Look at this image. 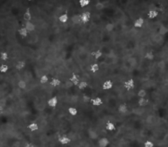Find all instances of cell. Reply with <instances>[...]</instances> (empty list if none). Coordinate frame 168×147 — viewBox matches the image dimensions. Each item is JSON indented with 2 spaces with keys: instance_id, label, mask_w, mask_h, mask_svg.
Wrapping results in <instances>:
<instances>
[{
  "instance_id": "1",
  "label": "cell",
  "mask_w": 168,
  "mask_h": 147,
  "mask_svg": "<svg viewBox=\"0 0 168 147\" xmlns=\"http://www.w3.org/2000/svg\"><path fill=\"white\" fill-rule=\"evenodd\" d=\"M124 89L128 91H130L135 88V81L133 79H128L127 81H124Z\"/></svg>"
},
{
  "instance_id": "2",
  "label": "cell",
  "mask_w": 168,
  "mask_h": 147,
  "mask_svg": "<svg viewBox=\"0 0 168 147\" xmlns=\"http://www.w3.org/2000/svg\"><path fill=\"white\" fill-rule=\"evenodd\" d=\"M91 20V13L88 11H86L81 14V21L82 24H88Z\"/></svg>"
},
{
  "instance_id": "3",
  "label": "cell",
  "mask_w": 168,
  "mask_h": 147,
  "mask_svg": "<svg viewBox=\"0 0 168 147\" xmlns=\"http://www.w3.org/2000/svg\"><path fill=\"white\" fill-rule=\"evenodd\" d=\"M58 142L62 145H67L71 143V139L67 136H60L58 137Z\"/></svg>"
},
{
  "instance_id": "4",
  "label": "cell",
  "mask_w": 168,
  "mask_h": 147,
  "mask_svg": "<svg viewBox=\"0 0 168 147\" xmlns=\"http://www.w3.org/2000/svg\"><path fill=\"white\" fill-rule=\"evenodd\" d=\"M69 81H71V83L73 84L74 86H77L80 83V78L75 73H72L71 74V77L69 78Z\"/></svg>"
},
{
  "instance_id": "5",
  "label": "cell",
  "mask_w": 168,
  "mask_h": 147,
  "mask_svg": "<svg viewBox=\"0 0 168 147\" xmlns=\"http://www.w3.org/2000/svg\"><path fill=\"white\" fill-rule=\"evenodd\" d=\"M59 104V100L56 97H51L50 99H49L47 100V105L49 106V108H56V106L58 105Z\"/></svg>"
},
{
  "instance_id": "6",
  "label": "cell",
  "mask_w": 168,
  "mask_h": 147,
  "mask_svg": "<svg viewBox=\"0 0 168 147\" xmlns=\"http://www.w3.org/2000/svg\"><path fill=\"white\" fill-rule=\"evenodd\" d=\"M144 19L143 17L137 18V19L134 21V22H133V26L137 28V29L142 28L143 26H144Z\"/></svg>"
},
{
  "instance_id": "7",
  "label": "cell",
  "mask_w": 168,
  "mask_h": 147,
  "mask_svg": "<svg viewBox=\"0 0 168 147\" xmlns=\"http://www.w3.org/2000/svg\"><path fill=\"white\" fill-rule=\"evenodd\" d=\"M113 88V82L110 79H107L104 81V83L102 84V89L104 90H110Z\"/></svg>"
},
{
  "instance_id": "8",
  "label": "cell",
  "mask_w": 168,
  "mask_h": 147,
  "mask_svg": "<svg viewBox=\"0 0 168 147\" xmlns=\"http://www.w3.org/2000/svg\"><path fill=\"white\" fill-rule=\"evenodd\" d=\"M109 144H110V141L106 137H101L97 141V145L99 147H107Z\"/></svg>"
},
{
  "instance_id": "9",
  "label": "cell",
  "mask_w": 168,
  "mask_h": 147,
  "mask_svg": "<svg viewBox=\"0 0 168 147\" xmlns=\"http://www.w3.org/2000/svg\"><path fill=\"white\" fill-rule=\"evenodd\" d=\"M118 113H119L120 114H126L129 111V108L127 104H121L118 106Z\"/></svg>"
},
{
  "instance_id": "10",
  "label": "cell",
  "mask_w": 168,
  "mask_h": 147,
  "mask_svg": "<svg viewBox=\"0 0 168 147\" xmlns=\"http://www.w3.org/2000/svg\"><path fill=\"white\" fill-rule=\"evenodd\" d=\"M24 26L27 30L28 32H33L36 30V26L32 21H26V22H25Z\"/></svg>"
},
{
  "instance_id": "11",
  "label": "cell",
  "mask_w": 168,
  "mask_h": 147,
  "mask_svg": "<svg viewBox=\"0 0 168 147\" xmlns=\"http://www.w3.org/2000/svg\"><path fill=\"white\" fill-rule=\"evenodd\" d=\"M92 105L94 106V107H100V106L103 104V100L100 97H96V98H93L92 99Z\"/></svg>"
},
{
  "instance_id": "12",
  "label": "cell",
  "mask_w": 168,
  "mask_h": 147,
  "mask_svg": "<svg viewBox=\"0 0 168 147\" xmlns=\"http://www.w3.org/2000/svg\"><path fill=\"white\" fill-rule=\"evenodd\" d=\"M49 85H50L52 87H54V88H56V87L60 86V84H61V81L59 79V78H50V80L49 81Z\"/></svg>"
},
{
  "instance_id": "13",
  "label": "cell",
  "mask_w": 168,
  "mask_h": 147,
  "mask_svg": "<svg viewBox=\"0 0 168 147\" xmlns=\"http://www.w3.org/2000/svg\"><path fill=\"white\" fill-rule=\"evenodd\" d=\"M158 17V12L157 10H155V9H151V10H149L148 12L147 13V17L148 19H155V18H157Z\"/></svg>"
},
{
  "instance_id": "14",
  "label": "cell",
  "mask_w": 168,
  "mask_h": 147,
  "mask_svg": "<svg viewBox=\"0 0 168 147\" xmlns=\"http://www.w3.org/2000/svg\"><path fill=\"white\" fill-rule=\"evenodd\" d=\"M68 20H69V16H68L67 13H63L59 17V21H60V22L62 24L67 23Z\"/></svg>"
},
{
  "instance_id": "15",
  "label": "cell",
  "mask_w": 168,
  "mask_h": 147,
  "mask_svg": "<svg viewBox=\"0 0 168 147\" xmlns=\"http://www.w3.org/2000/svg\"><path fill=\"white\" fill-rule=\"evenodd\" d=\"M102 56H103V53H102V51L100 50V49H97V50L94 51L93 52V58H94V62L101 59L102 58Z\"/></svg>"
},
{
  "instance_id": "16",
  "label": "cell",
  "mask_w": 168,
  "mask_h": 147,
  "mask_svg": "<svg viewBox=\"0 0 168 147\" xmlns=\"http://www.w3.org/2000/svg\"><path fill=\"white\" fill-rule=\"evenodd\" d=\"M23 19H24V21H32V13H31V12H30V10L29 9H27L26 8V11L25 12V13H24V15H23Z\"/></svg>"
},
{
  "instance_id": "17",
  "label": "cell",
  "mask_w": 168,
  "mask_h": 147,
  "mask_svg": "<svg viewBox=\"0 0 168 147\" xmlns=\"http://www.w3.org/2000/svg\"><path fill=\"white\" fill-rule=\"evenodd\" d=\"M15 67H16V69L17 71H22L26 67V62L23 60H19L15 65Z\"/></svg>"
},
{
  "instance_id": "18",
  "label": "cell",
  "mask_w": 168,
  "mask_h": 147,
  "mask_svg": "<svg viewBox=\"0 0 168 147\" xmlns=\"http://www.w3.org/2000/svg\"><path fill=\"white\" fill-rule=\"evenodd\" d=\"M27 128L29 129L31 132H36V131L39 130V125L37 124L35 122H33V123H30L29 125L27 126Z\"/></svg>"
},
{
  "instance_id": "19",
  "label": "cell",
  "mask_w": 168,
  "mask_h": 147,
  "mask_svg": "<svg viewBox=\"0 0 168 147\" xmlns=\"http://www.w3.org/2000/svg\"><path fill=\"white\" fill-rule=\"evenodd\" d=\"M18 34H19V35L21 37H22V38H26V37L28 36V34L29 32L27 31V30L25 28V26H22L21 27L19 30H18Z\"/></svg>"
},
{
  "instance_id": "20",
  "label": "cell",
  "mask_w": 168,
  "mask_h": 147,
  "mask_svg": "<svg viewBox=\"0 0 168 147\" xmlns=\"http://www.w3.org/2000/svg\"><path fill=\"white\" fill-rule=\"evenodd\" d=\"M90 71H92V73H96L97 71H100V66H99L98 63L96 62H93L90 66Z\"/></svg>"
},
{
  "instance_id": "21",
  "label": "cell",
  "mask_w": 168,
  "mask_h": 147,
  "mask_svg": "<svg viewBox=\"0 0 168 147\" xmlns=\"http://www.w3.org/2000/svg\"><path fill=\"white\" fill-rule=\"evenodd\" d=\"M144 58H145L146 60H148V61H152L155 58L154 53L152 51H151V50L146 52L145 54H144Z\"/></svg>"
},
{
  "instance_id": "22",
  "label": "cell",
  "mask_w": 168,
  "mask_h": 147,
  "mask_svg": "<svg viewBox=\"0 0 168 147\" xmlns=\"http://www.w3.org/2000/svg\"><path fill=\"white\" fill-rule=\"evenodd\" d=\"M105 129L107 131V132H114L116 130V125L113 123H110V122H108V123L105 124Z\"/></svg>"
},
{
  "instance_id": "23",
  "label": "cell",
  "mask_w": 168,
  "mask_h": 147,
  "mask_svg": "<svg viewBox=\"0 0 168 147\" xmlns=\"http://www.w3.org/2000/svg\"><path fill=\"white\" fill-rule=\"evenodd\" d=\"M8 70H9V67H8V63L6 62L0 65V72L1 73H3V74L7 73L8 71Z\"/></svg>"
},
{
  "instance_id": "24",
  "label": "cell",
  "mask_w": 168,
  "mask_h": 147,
  "mask_svg": "<svg viewBox=\"0 0 168 147\" xmlns=\"http://www.w3.org/2000/svg\"><path fill=\"white\" fill-rule=\"evenodd\" d=\"M49 80H50V78H49L47 75H42L40 78V83L41 84V85H45V84L49 83Z\"/></svg>"
},
{
  "instance_id": "25",
  "label": "cell",
  "mask_w": 168,
  "mask_h": 147,
  "mask_svg": "<svg viewBox=\"0 0 168 147\" xmlns=\"http://www.w3.org/2000/svg\"><path fill=\"white\" fill-rule=\"evenodd\" d=\"M17 86H18V88H19L20 90H26V89L27 84H26V81H25L23 79H21L19 81H18Z\"/></svg>"
},
{
  "instance_id": "26",
  "label": "cell",
  "mask_w": 168,
  "mask_h": 147,
  "mask_svg": "<svg viewBox=\"0 0 168 147\" xmlns=\"http://www.w3.org/2000/svg\"><path fill=\"white\" fill-rule=\"evenodd\" d=\"M68 113L72 117H76L77 115V109L75 107H69L68 108Z\"/></svg>"
},
{
  "instance_id": "27",
  "label": "cell",
  "mask_w": 168,
  "mask_h": 147,
  "mask_svg": "<svg viewBox=\"0 0 168 147\" xmlns=\"http://www.w3.org/2000/svg\"><path fill=\"white\" fill-rule=\"evenodd\" d=\"M88 83H87L86 81H80V83H79V85L77 86V88H78L80 90H82V91H84V90L88 88Z\"/></svg>"
},
{
  "instance_id": "28",
  "label": "cell",
  "mask_w": 168,
  "mask_h": 147,
  "mask_svg": "<svg viewBox=\"0 0 168 147\" xmlns=\"http://www.w3.org/2000/svg\"><path fill=\"white\" fill-rule=\"evenodd\" d=\"M148 101L147 98L138 99V105L139 106V107H145V106L148 104Z\"/></svg>"
},
{
  "instance_id": "29",
  "label": "cell",
  "mask_w": 168,
  "mask_h": 147,
  "mask_svg": "<svg viewBox=\"0 0 168 147\" xmlns=\"http://www.w3.org/2000/svg\"><path fill=\"white\" fill-rule=\"evenodd\" d=\"M137 95H138V99H144L147 97V92H146V90H144V89H140L138 91Z\"/></svg>"
},
{
  "instance_id": "30",
  "label": "cell",
  "mask_w": 168,
  "mask_h": 147,
  "mask_svg": "<svg viewBox=\"0 0 168 147\" xmlns=\"http://www.w3.org/2000/svg\"><path fill=\"white\" fill-rule=\"evenodd\" d=\"M9 58V55L8 54L6 51H3L1 52V54H0V59L3 61V62H7Z\"/></svg>"
},
{
  "instance_id": "31",
  "label": "cell",
  "mask_w": 168,
  "mask_h": 147,
  "mask_svg": "<svg viewBox=\"0 0 168 147\" xmlns=\"http://www.w3.org/2000/svg\"><path fill=\"white\" fill-rule=\"evenodd\" d=\"M90 0H79V6L82 8H84L90 4Z\"/></svg>"
},
{
  "instance_id": "32",
  "label": "cell",
  "mask_w": 168,
  "mask_h": 147,
  "mask_svg": "<svg viewBox=\"0 0 168 147\" xmlns=\"http://www.w3.org/2000/svg\"><path fill=\"white\" fill-rule=\"evenodd\" d=\"M144 147H154V144L151 140H146L144 144Z\"/></svg>"
},
{
  "instance_id": "33",
  "label": "cell",
  "mask_w": 168,
  "mask_h": 147,
  "mask_svg": "<svg viewBox=\"0 0 168 147\" xmlns=\"http://www.w3.org/2000/svg\"><path fill=\"white\" fill-rule=\"evenodd\" d=\"M24 147H35V146H34V145H33V144H32V143H28Z\"/></svg>"
}]
</instances>
